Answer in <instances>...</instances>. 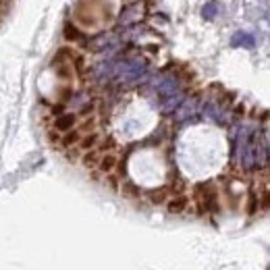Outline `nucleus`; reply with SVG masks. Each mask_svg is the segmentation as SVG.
<instances>
[{
  "label": "nucleus",
  "instance_id": "nucleus-1",
  "mask_svg": "<svg viewBox=\"0 0 270 270\" xmlns=\"http://www.w3.org/2000/svg\"><path fill=\"white\" fill-rule=\"evenodd\" d=\"M187 208H189V198L185 193H175L166 200V210L171 214H183Z\"/></svg>",
  "mask_w": 270,
  "mask_h": 270
},
{
  "label": "nucleus",
  "instance_id": "nucleus-2",
  "mask_svg": "<svg viewBox=\"0 0 270 270\" xmlns=\"http://www.w3.org/2000/svg\"><path fill=\"white\" fill-rule=\"evenodd\" d=\"M75 125H77V115H73V113H60L54 119V129L59 133H67L71 129H75Z\"/></svg>",
  "mask_w": 270,
  "mask_h": 270
},
{
  "label": "nucleus",
  "instance_id": "nucleus-3",
  "mask_svg": "<svg viewBox=\"0 0 270 270\" xmlns=\"http://www.w3.org/2000/svg\"><path fill=\"white\" fill-rule=\"evenodd\" d=\"M117 164H119V158L113 152H106V154H102V160L98 164V171L104 173V175H110L117 169Z\"/></svg>",
  "mask_w": 270,
  "mask_h": 270
},
{
  "label": "nucleus",
  "instance_id": "nucleus-4",
  "mask_svg": "<svg viewBox=\"0 0 270 270\" xmlns=\"http://www.w3.org/2000/svg\"><path fill=\"white\" fill-rule=\"evenodd\" d=\"M233 46H239V48H247V50H251L256 46V40H254V35H249V33H245V31H239V33H235L233 35Z\"/></svg>",
  "mask_w": 270,
  "mask_h": 270
},
{
  "label": "nucleus",
  "instance_id": "nucleus-5",
  "mask_svg": "<svg viewBox=\"0 0 270 270\" xmlns=\"http://www.w3.org/2000/svg\"><path fill=\"white\" fill-rule=\"evenodd\" d=\"M216 15H218V2H216V0H210V2L204 4V8H202V17H204V19L212 21Z\"/></svg>",
  "mask_w": 270,
  "mask_h": 270
},
{
  "label": "nucleus",
  "instance_id": "nucleus-6",
  "mask_svg": "<svg viewBox=\"0 0 270 270\" xmlns=\"http://www.w3.org/2000/svg\"><path fill=\"white\" fill-rule=\"evenodd\" d=\"M135 19H139L137 6H129V8H125V11L120 13V23H123V25H131Z\"/></svg>",
  "mask_w": 270,
  "mask_h": 270
},
{
  "label": "nucleus",
  "instance_id": "nucleus-7",
  "mask_svg": "<svg viewBox=\"0 0 270 270\" xmlns=\"http://www.w3.org/2000/svg\"><path fill=\"white\" fill-rule=\"evenodd\" d=\"M120 191H123V195H127V198H139V193H142L133 181H123V185H120Z\"/></svg>",
  "mask_w": 270,
  "mask_h": 270
},
{
  "label": "nucleus",
  "instance_id": "nucleus-8",
  "mask_svg": "<svg viewBox=\"0 0 270 270\" xmlns=\"http://www.w3.org/2000/svg\"><path fill=\"white\" fill-rule=\"evenodd\" d=\"M64 38H67V40H83V35L71 23H67V25H64Z\"/></svg>",
  "mask_w": 270,
  "mask_h": 270
},
{
  "label": "nucleus",
  "instance_id": "nucleus-9",
  "mask_svg": "<svg viewBox=\"0 0 270 270\" xmlns=\"http://www.w3.org/2000/svg\"><path fill=\"white\" fill-rule=\"evenodd\" d=\"M2 6H4V0H0V11H2Z\"/></svg>",
  "mask_w": 270,
  "mask_h": 270
},
{
  "label": "nucleus",
  "instance_id": "nucleus-10",
  "mask_svg": "<svg viewBox=\"0 0 270 270\" xmlns=\"http://www.w3.org/2000/svg\"><path fill=\"white\" fill-rule=\"evenodd\" d=\"M131 2H139V0H131Z\"/></svg>",
  "mask_w": 270,
  "mask_h": 270
}]
</instances>
